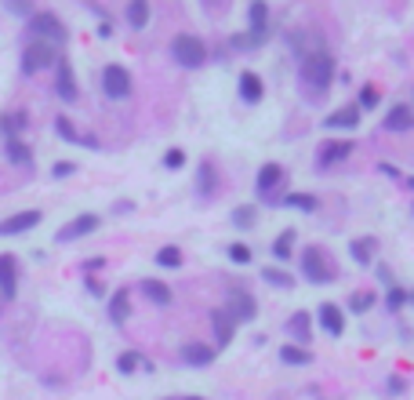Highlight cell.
Here are the masks:
<instances>
[{"label":"cell","instance_id":"6da1fadb","mask_svg":"<svg viewBox=\"0 0 414 400\" xmlns=\"http://www.w3.org/2000/svg\"><path fill=\"white\" fill-rule=\"evenodd\" d=\"M335 77V58L323 48H316L313 55H302V84H309L313 91H323Z\"/></svg>","mask_w":414,"mask_h":400},{"label":"cell","instance_id":"7a4b0ae2","mask_svg":"<svg viewBox=\"0 0 414 400\" xmlns=\"http://www.w3.org/2000/svg\"><path fill=\"white\" fill-rule=\"evenodd\" d=\"M30 33L37 37V40H44V44H65V26L58 22V15H51V11H33L30 15Z\"/></svg>","mask_w":414,"mask_h":400},{"label":"cell","instance_id":"3957f363","mask_svg":"<svg viewBox=\"0 0 414 400\" xmlns=\"http://www.w3.org/2000/svg\"><path fill=\"white\" fill-rule=\"evenodd\" d=\"M171 55L179 58L182 66H189V70H196V66H204V62H207L204 40H200V37H189V33H182V37L171 40Z\"/></svg>","mask_w":414,"mask_h":400},{"label":"cell","instance_id":"277c9868","mask_svg":"<svg viewBox=\"0 0 414 400\" xmlns=\"http://www.w3.org/2000/svg\"><path fill=\"white\" fill-rule=\"evenodd\" d=\"M302 273H305V280H313V284H331L335 280V266L327 262V255L320 247L302 251Z\"/></svg>","mask_w":414,"mask_h":400},{"label":"cell","instance_id":"5b68a950","mask_svg":"<svg viewBox=\"0 0 414 400\" xmlns=\"http://www.w3.org/2000/svg\"><path fill=\"white\" fill-rule=\"evenodd\" d=\"M58 62V51L51 44H44V40H33V44H26V51H22V73H40Z\"/></svg>","mask_w":414,"mask_h":400},{"label":"cell","instance_id":"8992f818","mask_svg":"<svg viewBox=\"0 0 414 400\" xmlns=\"http://www.w3.org/2000/svg\"><path fill=\"white\" fill-rule=\"evenodd\" d=\"M102 88H105L109 98H127L131 95V73L113 62V66L102 70Z\"/></svg>","mask_w":414,"mask_h":400},{"label":"cell","instance_id":"52a82bcc","mask_svg":"<svg viewBox=\"0 0 414 400\" xmlns=\"http://www.w3.org/2000/svg\"><path fill=\"white\" fill-rule=\"evenodd\" d=\"M226 313L240 324V321H254L258 317V302L251 299L247 291H229V299H226Z\"/></svg>","mask_w":414,"mask_h":400},{"label":"cell","instance_id":"ba28073f","mask_svg":"<svg viewBox=\"0 0 414 400\" xmlns=\"http://www.w3.org/2000/svg\"><path fill=\"white\" fill-rule=\"evenodd\" d=\"M55 91L62 102H73L77 98V77H73V66H70V58H62L55 62Z\"/></svg>","mask_w":414,"mask_h":400},{"label":"cell","instance_id":"9c48e42d","mask_svg":"<svg viewBox=\"0 0 414 400\" xmlns=\"http://www.w3.org/2000/svg\"><path fill=\"white\" fill-rule=\"evenodd\" d=\"M18 295V262L15 255H0V302H11Z\"/></svg>","mask_w":414,"mask_h":400},{"label":"cell","instance_id":"30bf717a","mask_svg":"<svg viewBox=\"0 0 414 400\" xmlns=\"http://www.w3.org/2000/svg\"><path fill=\"white\" fill-rule=\"evenodd\" d=\"M98 229V215H77L73 222H65L58 229V244H70V240H80L87 233H95Z\"/></svg>","mask_w":414,"mask_h":400},{"label":"cell","instance_id":"8fae6325","mask_svg":"<svg viewBox=\"0 0 414 400\" xmlns=\"http://www.w3.org/2000/svg\"><path fill=\"white\" fill-rule=\"evenodd\" d=\"M283 179H287V175H283L280 164H266V167L258 172V197H261V200H273V189H280Z\"/></svg>","mask_w":414,"mask_h":400},{"label":"cell","instance_id":"7c38bea8","mask_svg":"<svg viewBox=\"0 0 414 400\" xmlns=\"http://www.w3.org/2000/svg\"><path fill=\"white\" fill-rule=\"evenodd\" d=\"M40 222V212H18L11 219L0 222V237H18V233H30V229Z\"/></svg>","mask_w":414,"mask_h":400},{"label":"cell","instance_id":"4fadbf2b","mask_svg":"<svg viewBox=\"0 0 414 400\" xmlns=\"http://www.w3.org/2000/svg\"><path fill=\"white\" fill-rule=\"evenodd\" d=\"M247 22H251V37L254 40H266V33H269V8L261 4V0H254V4L247 8Z\"/></svg>","mask_w":414,"mask_h":400},{"label":"cell","instance_id":"5bb4252c","mask_svg":"<svg viewBox=\"0 0 414 400\" xmlns=\"http://www.w3.org/2000/svg\"><path fill=\"white\" fill-rule=\"evenodd\" d=\"M211 321H214V339H218V349H226L233 342V331H236V321L229 317L226 309H214L211 313Z\"/></svg>","mask_w":414,"mask_h":400},{"label":"cell","instance_id":"9a60e30c","mask_svg":"<svg viewBox=\"0 0 414 400\" xmlns=\"http://www.w3.org/2000/svg\"><path fill=\"white\" fill-rule=\"evenodd\" d=\"M320 324H323L327 335H342V331H345V317H342V309H338L335 302H323V306H320Z\"/></svg>","mask_w":414,"mask_h":400},{"label":"cell","instance_id":"2e32d148","mask_svg":"<svg viewBox=\"0 0 414 400\" xmlns=\"http://www.w3.org/2000/svg\"><path fill=\"white\" fill-rule=\"evenodd\" d=\"M214 182H218V175H214L211 160H200V167H196V193H200L204 200H211L214 197Z\"/></svg>","mask_w":414,"mask_h":400},{"label":"cell","instance_id":"e0dca14e","mask_svg":"<svg viewBox=\"0 0 414 400\" xmlns=\"http://www.w3.org/2000/svg\"><path fill=\"white\" fill-rule=\"evenodd\" d=\"M218 356V349H211V346H200V342H193V346H186L182 349V361L186 364H193V368H207L211 361Z\"/></svg>","mask_w":414,"mask_h":400},{"label":"cell","instance_id":"ac0fdd59","mask_svg":"<svg viewBox=\"0 0 414 400\" xmlns=\"http://www.w3.org/2000/svg\"><path fill=\"white\" fill-rule=\"evenodd\" d=\"M389 131H410L414 128V110L410 106H392V113L385 117Z\"/></svg>","mask_w":414,"mask_h":400},{"label":"cell","instance_id":"d6986e66","mask_svg":"<svg viewBox=\"0 0 414 400\" xmlns=\"http://www.w3.org/2000/svg\"><path fill=\"white\" fill-rule=\"evenodd\" d=\"M356 124H360V110H356V106H345V110H338V113L327 117L323 128L335 131V128H356Z\"/></svg>","mask_w":414,"mask_h":400},{"label":"cell","instance_id":"ffe728a7","mask_svg":"<svg viewBox=\"0 0 414 400\" xmlns=\"http://www.w3.org/2000/svg\"><path fill=\"white\" fill-rule=\"evenodd\" d=\"M109 317H113L117 324H124L131 317V291L127 288H120L113 299H109Z\"/></svg>","mask_w":414,"mask_h":400},{"label":"cell","instance_id":"44dd1931","mask_svg":"<svg viewBox=\"0 0 414 400\" xmlns=\"http://www.w3.org/2000/svg\"><path fill=\"white\" fill-rule=\"evenodd\" d=\"M349 153H353V142H327L320 150V167H331L335 160H345Z\"/></svg>","mask_w":414,"mask_h":400},{"label":"cell","instance_id":"7402d4cb","mask_svg":"<svg viewBox=\"0 0 414 400\" xmlns=\"http://www.w3.org/2000/svg\"><path fill=\"white\" fill-rule=\"evenodd\" d=\"M4 153H8L11 164H22V167L33 164V153H30V146L22 142V138H8V142H4Z\"/></svg>","mask_w":414,"mask_h":400},{"label":"cell","instance_id":"603a6c76","mask_svg":"<svg viewBox=\"0 0 414 400\" xmlns=\"http://www.w3.org/2000/svg\"><path fill=\"white\" fill-rule=\"evenodd\" d=\"M261 280L273 284V288H283V291L295 288V277H291V273H287V269H276V266H266V269H261Z\"/></svg>","mask_w":414,"mask_h":400},{"label":"cell","instance_id":"cb8c5ba5","mask_svg":"<svg viewBox=\"0 0 414 400\" xmlns=\"http://www.w3.org/2000/svg\"><path fill=\"white\" fill-rule=\"evenodd\" d=\"M240 95H244V102H261V80H258V73H244V77H240Z\"/></svg>","mask_w":414,"mask_h":400},{"label":"cell","instance_id":"d4e9b609","mask_svg":"<svg viewBox=\"0 0 414 400\" xmlns=\"http://www.w3.org/2000/svg\"><path fill=\"white\" fill-rule=\"evenodd\" d=\"M291 251H295V229H283V233L273 240V255H276L280 262H287Z\"/></svg>","mask_w":414,"mask_h":400},{"label":"cell","instance_id":"484cf974","mask_svg":"<svg viewBox=\"0 0 414 400\" xmlns=\"http://www.w3.org/2000/svg\"><path fill=\"white\" fill-rule=\"evenodd\" d=\"M127 22H131V30H142V26L149 22V4H145V0H131Z\"/></svg>","mask_w":414,"mask_h":400},{"label":"cell","instance_id":"4316f807","mask_svg":"<svg viewBox=\"0 0 414 400\" xmlns=\"http://www.w3.org/2000/svg\"><path fill=\"white\" fill-rule=\"evenodd\" d=\"M142 291H145V299L160 302V306H167V302H171V288H167V284H160V280H142Z\"/></svg>","mask_w":414,"mask_h":400},{"label":"cell","instance_id":"83f0119b","mask_svg":"<svg viewBox=\"0 0 414 400\" xmlns=\"http://www.w3.org/2000/svg\"><path fill=\"white\" fill-rule=\"evenodd\" d=\"M280 361H283V364H309L313 353L302 349V346H283V349H280Z\"/></svg>","mask_w":414,"mask_h":400},{"label":"cell","instance_id":"f1b7e54d","mask_svg":"<svg viewBox=\"0 0 414 400\" xmlns=\"http://www.w3.org/2000/svg\"><path fill=\"white\" fill-rule=\"evenodd\" d=\"M22 128H26V113H4L0 117V131H8L11 138H18Z\"/></svg>","mask_w":414,"mask_h":400},{"label":"cell","instance_id":"f546056e","mask_svg":"<svg viewBox=\"0 0 414 400\" xmlns=\"http://www.w3.org/2000/svg\"><path fill=\"white\" fill-rule=\"evenodd\" d=\"M349 251H353V259L360 266H367L370 259H375V240H353V244H349Z\"/></svg>","mask_w":414,"mask_h":400},{"label":"cell","instance_id":"4dcf8cb0","mask_svg":"<svg viewBox=\"0 0 414 400\" xmlns=\"http://www.w3.org/2000/svg\"><path fill=\"white\" fill-rule=\"evenodd\" d=\"M287 331L295 335V339L309 342V313H295V317H291V324H287Z\"/></svg>","mask_w":414,"mask_h":400},{"label":"cell","instance_id":"1f68e13d","mask_svg":"<svg viewBox=\"0 0 414 400\" xmlns=\"http://www.w3.org/2000/svg\"><path fill=\"white\" fill-rule=\"evenodd\" d=\"M157 262H160V266H167V269H174V266H182V251L174 247V244H167V247H160V251H157Z\"/></svg>","mask_w":414,"mask_h":400},{"label":"cell","instance_id":"d6a6232c","mask_svg":"<svg viewBox=\"0 0 414 400\" xmlns=\"http://www.w3.org/2000/svg\"><path fill=\"white\" fill-rule=\"evenodd\" d=\"M254 219H258V212H254L251 204H247V207H236V212H233V226H240V229H251Z\"/></svg>","mask_w":414,"mask_h":400},{"label":"cell","instance_id":"836d02e7","mask_svg":"<svg viewBox=\"0 0 414 400\" xmlns=\"http://www.w3.org/2000/svg\"><path fill=\"white\" fill-rule=\"evenodd\" d=\"M117 368H120L124 375H131V371H138V368H149V364L142 361V356H138V353H120V361H117Z\"/></svg>","mask_w":414,"mask_h":400},{"label":"cell","instance_id":"e575fe53","mask_svg":"<svg viewBox=\"0 0 414 400\" xmlns=\"http://www.w3.org/2000/svg\"><path fill=\"white\" fill-rule=\"evenodd\" d=\"M283 204H287V207H298V212H313V207H316V197H309V193H291Z\"/></svg>","mask_w":414,"mask_h":400},{"label":"cell","instance_id":"d590c367","mask_svg":"<svg viewBox=\"0 0 414 400\" xmlns=\"http://www.w3.org/2000/svg\"><path fill=\"white\" fill-rule=\"evenodd\" d=\"M55 131H58L65 142H80V131L70 124V117H58V120H55Z\"/></svg>","mask_w":414,"mask_h":400},{"label":"cell","instance_id":"8d00e7d4","mask_svg":"<svg viewBox=\"0 0 414 400\" xmlns=\"http://www.w3.org/2000/svg\"><path fill=\"white\" fill-rule=\"evenodd\" d=\"M370 306H375V295H353V299H349V309H353V313H367Z\"/></svg>","mask_w":414,"mask_h":400},{"label":"cell","instance_id":"74e56055","mask_svg":"<svg viewBox=\"0 0 414 400\" xmlns=\"http://www.w3.org/2000/svg\"><path fill=\"white\" fill-rule=\"evenodd\" d=\"M378 106V91L375 88H360V102H356V110H375Z\"/></svg>","mask_w":414,"mask_h":400},{"label":"cell","instance_id":"f35d334b","mask_svg":"<svg viewBox=\"0 0 414 400\" xmlns=\"http://www.w3.org/2000/svg\"><path fill=\"white\" fill-rule=\"evenodd\" d=\"M229 259L240 262V266H247L251 262V247L247 244H229Z\"/></svg>","mask_w":414,"mask_h":400},{"label":"cell","instance_id":"ab89813d","mask_svg":"<svg viewBox=\"0 0 414 400\" xmlns=\"http://www.w3.org/2000/svg\"><path fill=\"white\" fill-rule=\"evenodd\" d=\"M407 302V291H400V288H389V295H385V306L389 309H400Z\"/></svg>","mask_w":414,"mask_h":400},{"label":"cell","instance_id":"60d3db41","mask_svg":"<svg viewBox=\"0 0 414 400\" xmlns=\"http://www.w3.org/2000/svg\"><path fill=\"white\" fill-rule=\"evenodd\" d=\"M73 172H77V167H73V164H65V160H58V164L51 167V175H55V179H70Z\"/></svg>","mask_w":414,"mask_h":400},{"label":"cell","instance_id":"b9f144b4","mask_svg":"<svg viewBox=\"0 0 414 400\" xmlns=\"http://www.w3.org/2000/svg\"><path fill=\"white\" fill-rule=\"evenodd\" d=\"M164 164H167L171 172H174V167H182V164H186V153H182V150H171V153L164 157Z\"/></svg>","mask_w":414,"mask_h":400},{"label":"cell","instance_id":"7bdbcfd3","mask_svg":"<svg viewBox=\"0 0 414 400\" xmlns=\"http://www.w3.org/2000/svg\"><path fill=\"white\" fill-rule=\"evenodd\" d=\"M8 8H11L15 15H26V18L33 15V8H30V4H15V0H11V4H8Z\"/></svg>","mask_w":414,"mask_h":400},{"label":"cell","instance_id":"ee69618b","mask_svg":"<svg viewBox=\"0 0 414 400\" xmlns=\"http://www.w3.org/2000/svg\"><path fill=\"white\" fill-rule=\"evenodd\" d=\"M407 302H414V291H410V295H407Z\"/></svg>","mask_w":414,"mask_h":400},{"label":"cell","instance_id":"f6af8a7d","mask_svg":"<svg viewBox=\"0 0 414 400\" xmlns=\"http://www.w3.org/2000/svg\"><path fill=\"white\" fill-rule=\"evenodd\" d=\"M189 400H200V396H189Z\"/></svg>","mask_w":414,"mask_h":400}]
</instances>
